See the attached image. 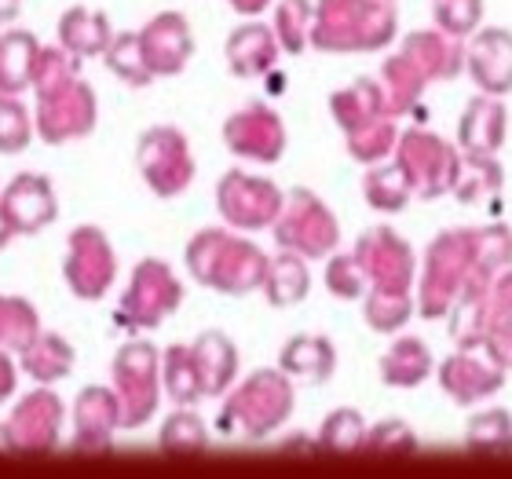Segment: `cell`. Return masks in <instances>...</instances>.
Instances as JSON below:
<instances>
[{
	"label": "cell",
	"mask_w": 512,
	"mask_h": 479,
	"mask_svg": "<svg viewBox=\"0 0 512 479\" xmlns=\"http://www.w3.org/2000/svg\"><path fill=\"white\" fill-rule=\"evenodd\" d=\"M502 191V169L494 158H476V154H461V169L454 180V198L461 205H483Z\"/></svg>",
	"instance_id": "d590c367"
},
{
	"label": "cell",
	"mask_w": 512,
	"mask_h": 479,
	"mask_svg": "<svg viewBox=\"0 0 512 479\" xmlns=\"http://www.w3.org/2000/svg\"><path fill=\"white\" fill-rule=\"evenodd\" d=\"M139 176L158 198H180L194 180L191 143L176 125H154L139 136L136 147Z\"/></svg>",
	"instance_id": "8fae6325"
},
{
	"label": "cell",
	"mask_w": 512,
	"mask_h": 479,
	"mask_svg": "<svg viewBox=\"0 0 512 479\" xmlns=\"http://www.w3.org/2000/svg\"><path fill=\"white\" fill-rule=\"evenodd\" d=\"M505 128H509V110L502 96H476L465 107L458 121V147L461 154H476V158H494L505 143Z\"/></svg>",
	"instance_id": "7402d4cb"
},
{
	"label": "cell",
	"mask_w": 512,
	"mask_h": 479,
	"mask_svg": "<svg viewBox=\"0 0 512 479\" xmlns=\"http://www.w3.org/2000/svg\"><path fill=\"white\" fill-rule=\"evenodd\" d=\"M330 110H333V121L341 125L344 136H355V132L377 125V121L395 118L392 110H388V103H384V92L374 77H359L355 85L333 92Z\"/></svg>",
	"instance_id": "cb8c5ba5"
},
{
	"label": "cell",
	"mask_w": 512,
	"mask_h": 479,
	"mask_svg": "<svg viewBox=\"0 0 512 479\" xmlns=\"http://www.w3.org/2000/svg\"><path fill=\"white\" fill-rule=\"evenodd\" d=\"M194 362H198V377H202L205 399H220L238 377V348L231 337L220 330H205L202 337H194L191 344Z\"/></svg>",
	"instance_id": "484cf974"
},
{
	"label": "cell",
	"mask_w": 512,
	"mask_h": 479,
	"mask_svg": "<svg viewBox=\"0 0 512 479\" xmlns=\"http://www.w3.org/2000/svg\"><path fill=\"white\" fill-rule=\"evenodd\" d=\"M465 74L483 96H509L512 92V33L502 26L476 30L465 44Z\"/></svg>",
	"instance_id": "ac0fdd59"
},
{
	"label": "cell",
	"mask_w": 512,
	"mask_h": 479,
	"mask_svg": "<svg viewBox=\"0 0 512 479\" xmlns=\"http://www.w3.org/2000/svg\"><path fill=\"white\" fill-rule=\"evenodd\" d=\"M447 315L458 348H483L487 333L512 319V267H502L498 275H476Z\"/></svg>",
	"instance_id": "5b68a950"
},
{
	"label": "cell",
	"mask_w": 512,
	"mask_h": 479,
	"mask_svg": "<svg viewBox=\"0 0 512 479\" xmlns=\"http://www.w3.org/2000/svg\"><path fill=\"white\" fill-rule=\"evenodd\" d=\"M465 443L472 450H512V414L502 406L480 410L465 428Z\"/></svg>",
	"instance_id": "60d3db41"
},
{
	"label": "cell",
	"mask_w": 512,
	"mask_h": 479,
	"mask_svg": "<svg viewBox=\"0 0 512 479\" xmlns=\"http://www.w3.org/2000/svg\"><path fill=\"white\" fill-rule=\"evenodd\" d=\"M19 384V362L11 359L8 348H0V403H8Z\"/></svg>",
	"instance_id": "f907efd6"
},
{
	"label": "cell",
	"mask_w": 512,
	"mask_h": 479,
	"mask_svg": "<svg viewBox=\"0 0 512 479\" xmlns=\"http://www.w3.org/2000/svg\"><path fill=\"white\" fill-rule=\"evenodd\" d=\"M139 44H143V59H147L154 77L180 74L194 55V33L180 11H161V15H154L139 30Z\"/></svg>",
	"instance_id": "ffe728a7"
},
{
	"label": "cell",
	"mask_w": 512,
	"mask_h": 479,
	"mask_svg": "<svg viewBox=\"0 0 512 479\" xmlns=\"http://www.w3.org/2000/svg\"><path fill=\"white\" fill-rule=\"evenodd\" d=\"M187 271L205 289L224 297H246L264 286L267 256L260 245L235 235V227H205L187 242Z\"/></svg>",
	"instance_id": "6da1fadb"
},
{
	"label": "cell",
	"mask_w": 512,
	"mask_h": 479,
	"mask_svg": "<svg viewBox=\"0 0 512 479\" xmlns=\"http://www.w3.org/2000/svg\"><path fill=\"white\" fill-rule=\"evenodd\" d=\"M399 52L410 55L428 81H454L465 74V44L443 30H414Z\"/></svg>",
	"instance_id": "603a6c76"
},
{
	"label": "cell",
	"mask_w": 512,
	"mask_h": 479,
	"mask_svg": "<svg viewBox=\"0 0 512 479\" xmlns=\"http://www.w3.org/2000/svg\"><path fill=\"white\" fill-rule=\"evenodd\" d=\"M311 22H315V4L311 0H282L275 11V37L282 52L300 55L311 44Z\"/></svg>",
	"instance_id": "74e56055"
},
{
	"label": "cell",
	"mask_w": 512,
	"mask_h": 479,
	"mask_svg": "<svg viewBox=\"0 0 512 479\" xmlns=\"http://www.w3.org/2000/svg\"><path fill=\"white\" fill-rule=\"evenodd\" d=\"M432 15H436V30L465 41L480 30L483 0H432Z\"/></svg>",
	"instance_id": "f6af8a7d"
},
{
	"label": "cell",
	"mask_w": 512,
	"mask_h": 479,
	"mask_svg": "<svg viewBox=\"0 0 512 479\" xmlns=\"http://www.w3.org/2000/svg\"><path fill=\"white\" fill-rule=\"evenodd\" d=\"M121 428V403L114 388L92 384L77 395L74 403V443L77 450H107L114 443V432Z\"/></svg>",
	"instance_id": "44dd1931"
},
{
	"label": "cell",
	"mask_w": 512,
	"mask_h": 479,
	"mask_svg": "<svg viewBox=\"0 0 512 479\" xmlns=\"http://www.w3.org/2000/svg\"><path fill=\"white\" fill-rule=\"evenodd\" d=\"M293 414V377L282 370H256L227 395L216 417L224 436L260 443L286 425Z\"/></svg>",
	"instance_id": "3957f363"
},
{
	"label": "cell",
	"mask_w": 512,
	"mask_h": 479,
	"mask_svg": "<svg viewBox=\"0 0 512 479\" xmlns=\"http://www.w3.org/2000/svg\"><path fill=\"white\" fill-rule=\"evenodd\" d=\"M363 194L377 213H403L406 205H410V198H414L410 180H406L403 169H399L395 161H377V165L366 169Z\"/></svg>",
	"instance_id": "e575fe53"
},
{
	"label": "cell",
	"mask_w": 512,
	"mask_h": 479,
	"mask_svg": "<svg viewBox=\"0 0 512 479\" xmlns=\"http://www.w3.org/2000/svg\"><path fill=\"white\" fill-rule=\"evenodd\" d=\"M278 370L289 373L293 381L304 384H322L330 381L333 370H337V352L326 337H311V333H300L282 348L278 355Z\"/></svg>",
	"instance_id": "83f0119b"
},
{
	"label": "cell",
	"mask_w": 512,
	"mask_h": 479,
	"mask_svg": "<svg viewBox=\"0 0 512 479\" xmlns=\"http://www.w3.org/2000/svg\"><path fill=\"white\" fill-rule=\"evenodd\" d=\"M352 256L366 275V297H414L417 256L392 227H370L359 235Z\"/></svg>",
	"instance_id": "ba28073f"
},
{
	"label": "cell",
	"mask_w": 512,
	"mask_h": 479,
	"mask_svg": "<svg viewBox=\"0 0 512 479\" xmlns=\"http://www.w3.org/2000/svg\"><path fill=\"white\" fill-rule=\"evenodd\" d=\"M439 388L454 399L458 406H472L480 399H491V395L502 392L505 384V370L494 366L487 359V352L480 355V348H458L450 359L439 362Z\"/></svg>",
	"instance_id": "2e32d148"
},
{
	"label": "cell",
	"mask_w": 512,
	"mask_h": 479,
	"mask_svg": "<svg viewBox=\"0 0 512 479\" xmlns=\"http://www.w3.org/2000/svg\"><path fill=\"white\" fill-rule=\"evenodd\" d=\"M377 370H381V381L388 388H417L436 373V359H432V348L421 337H395L384 348Z\"/></svg>",
	"instance_id": "4316f807"
},
{
	"label": "cell",
	"mask_w": 512,
	"mask_h": 479,
	"mask_svg": "<svg viewBox=\"0 0 512 479\" xmlns=\"http://www.w3.org/2000/svg\"><path fill=\"white\" fill-rule=\"evenodd\" d=\"M114 395L121 403V428H143L161 399V355L150 341H128L114 355Z\"/></svg>",
	"instance_id": "9c48e42d"
},
{
	"label": "cell",
	"mask_w": 512,
	"mask_h": 479,
	"mask_svg": "<svg viewBox=\"0 0 512 479\" xmlns=\"http://www.w3.org/2000/svg\"><path fill=\"white\" fill-rule=\"evenodd\" d=\"M377 85H381L388 110L399 118V114H410V110L421 103V96H425V88H428V77L417 70V63L410 55L395 52L392 59H384L381 81H377Z\"/></svg>",
	"instance_id": "4dcf8cb0"
},
{
	"label": "cell",
	"mask_w": 512,
	"mask_h": 479,
	"mask_svg": "<svg viewBox=\"0 0 512 479\" xmlns=\"http://www.w3.org/2000/svg\"><path fill=\"white\" fill-rule=\"evenodd\" d=\"M77 352L74 344L59 337V333H37L26 348H19V370H26L37 384L63 381L66 373L74 370Z\"/></svg>",
	"instance_id": "f1b7e54d"
},
{
	"label": "cell",
	"mask_w": 512,
	"mask_h": 479,
	"mask_svg": "<svg viewBox=\"0 0 512 479\" xmlns=\"http://www.w3.org/2000/svg\"><path fill=\"white\" fill-rule=\"evenodd\" d=\"M0 209H4L15 235H37L48 224H55V216H59L52 183H48V176H37V172L15 176L0 191Z\"/></svg>",
	"instance_id": "d6986e66"
},
{
	"label": "cell",
	"mask_w": 512,
	"mask_h": 479,
	"mask_svg": "<svg viewBox=\"0 0 512 479\" xmlns=\"http://www.w3.org/2000/svg\"><path fill=\"white\" fill-rule=\"evenodd\" d=\"M110 37V22L103 11H88V8H70L59 19V44H63L66 52H74L77 59H85V55H103L107 52Z\"/></svg>",
	"instance_id": "d6a6232c"
},
{
	"label": "cell",
	"mask_w": 512,
	"mask_h": 479,
	"mask_svg": "<svg viewBox=\"0 0 512 479\" xmlns=\"http://www.w3.org/2000/svg\"><path fill=\"white\" fill-rule=\"evenodd\" d=\"M483 352L494 366H502L505 373H512V319L509 322H498L491 333H487V341H483Z\"/></svg>",
	"instance_id": "681fc988"
},
{
	"label": "cell",
	"mask_w": 512,
	"mask_h": 479,
	"mask_svg": "<svg viewBox=\"0 0 512 479\" xmlns=\"http://www.w3.org/2000/svg\"><path fill=\"white\" fill-rule=\"evenodd\" d=\"M363 447H370V450H388V447L392 450H417V436L406 421H381V425L366 428Z\"/></svg>",
	"instance_id": "c3c4849f"
},
{
	"label": "cell",
	"mask_w": 512,
	"mask_h": 479,
	"mask_svg": "<svg viewBox=\"0 0 512 479\" xmlns=\"http://www.w3.org/2000/svg\"><path fill=\"white\" fill-rule=\"evenodd\" d=\"M15 238V231H11V224H8V216H4V209H0V249Z\"/></svg>",
	"instance_id": "db71d44e"
},
{
	"label": "cell",
	"mask_w": 512,
	"mask_h": 479,
	"mask_svg": "<svg viewBox=\"0 0 512 479\" xmlns=\"http://www.w3.org/2000/svg\"><path fill=\"white\" fill-rule=\"evenodd\" d=\"M0 447H4V450H11V439H8V428H4V425H0Z\"/></svg>",
	"instance_id": "11a10c76"
},
{
	"label": "cell",
	"mask_w": 512,
	"mask_h": 479,
	"mask_svg": "<svg viewBox=\"0 0 512 479\" xmlns=\"http://www.w3.org/2000/svg\"><path fill=\"white\" fill-rule=\"evenodd\" d=\"M476 271V245H472V227L443 231L432 238L421 260V282H417V311L421 319H443L450 304L461 297Z\"/></svg>",
	"instance_id": "277c9868"
},
{
	"label": "cell",
	"mask_w": 512,
	"mask_h": 479,
	"mask_svg": "<svg viewBox=\"0 0 512 479\" xmlns=\"http://www.w3.org/2000/svg\"><path fill=\"white\" fill-rule=\"evenodd\" d=\"M103 59H107V66L121 77V81H125V85L143 88V85H150V81H154L147 59H143L139 33H114V37H110V44H107V52H103Z\"/></svg>",
	"instance_id": "8d00e7d4"
},
{
	"label": "cell",
	"mask_w": 512,
	"mask_h": 479,
	"mask_svg": "<svg viewBox=\"0 0 512 479\" xmlns=\"http://www.w3.org/2000/svg\"><path fill=\"white\" fill-rule=\"evenodd\" d=\"M278 52H282V44H278L275 30L264 26V22H246V26L231 30V37H227V66L238 77L271 74L278 63Z\"/></svg>",
	"instance_id": "d4e9b609"
},
{
	"label": "cell",
	"mask_w": 512,
	"mask_h": 479,
	"mask_svg": "<svg viewBox=\"0 0 512 479\" xmlns=\"http://www.w3.org/2000/svg\"><path fill=\"white\" fill-rule=\"evenodd\" d=\"M96 92L88 81L74 77L59 88L37 92V110H33V128L44 143H70L96 128Z\"/></svg>",
	"instance_id": "4fadbf2b"
},
{
	"label": "cell",
	"mask_w": 512,
	"mask_h": 479,
	"mask_svg": "<svg viewBox=\"0 0 512 479\" xmlns=\"http://www.w3.org/2000/svg\"><path fill=\"white\" fill-rule=\"evenodd\" d=\"M63 278L77 300H103L118 278V253L99 227L70 231L63 260Z\"/></svg>",
	"instance_id": "5bb4252c"
},
{
	"label": "cell",
	"mask_w": 512,
	"mask_h": 479,
	"mask_svg": "<svg viewBox=\"0 0 512 479\" xmlns=\"http://www.w3.org/2000/svg\"><path fill=\"white\" fill-rule=\"evenodd\" d=\"M161 388L169 392L176 406H194L205 399L191 344H172L169 352L161 355Z\"/></svg>",
	"instance_id": "836d02e7"
},
{
	"label": "cell",
	"mask_w": 512,
	"mask_h": 479,
	"mask_svg": "<svg viewBox=\"0 0 512 479\" xmlns=\"http://www.w3.org/2000/svg\"><path fill=\"white\" fill-rule=\"evenodd\" d=\"M267 4H271V0H231V8H235L238 15H249V19H253V15H260Z\"/></svg>",
	"instance_id": "816d5d0a"
},
{
	"label": "cell",
	"mask_w": 512,
	"mask_h": 479,
	"mask_svg": "<svg viewBox=\"0 0 512 479\" xmlns=\"http://www.w3.org/2000/svg\"><path fill=\"white\" fill-rule=\"evenodd\" d=\"M4 428H8L11 450H55L59 447V428H63L59 395L48 392V384L30 392L26 399L15 403Z\"/></svg>",
	"instance_id": "e0dca14e"
},
{
	"label": "cell",
	"mask_w": 512,
	"mask_h": 479,
	"mask_svg": "<svg viewBox=\"0 0 512 479\" xmlns=\"http://www.w3.org/2000/svg\"><path fill=\"white\" fill-rule=\"evenodd\" d=\"M19 8H22V0H0V26L15 19V15H19Z\"/></svg>",
	"instance_id": "f5cc1de1"
},
{
	"label": "cell",
	"mask_w": 512,
	"mask_h": 479,
	"mask_svg": "<svg viewBox=\"0 0 512 479\" xmlns=\"http://www.w3.org/2000/svg\"><path fill=\"white\" fill-rule=\"evenodd\" d=\"M41 333V319L37 308L22 297H0V348L19 352Z\"/></svg>",
	"instance_id": "f35d334b"
},
{
	"label": "cell",
	"mask_w": 512,
	"mask_h": 479,
	"mask_svg": "<svg viewBox=\"0 0 512 479\" xmlns=\"http://www.w3.org/2000/svg\"><path fill=\"white\" fill-rule=\"evenodd\" d=\"M275 242L304 260H326L341 245V227L319 194L297 187L286 194V205L275 220Z\"/></svg>",
	"instance_id": "30bf717a"
},
{
	"label": "cell",
	"mask_w": 512,
	"mask_h": 479,
	"mask_svg": "<svg viewBox=\"0 0 512 479\" xmlns=\"http://www.w3.org/2000/svg\"><path fill=\"white\" fill-rule=\"evenodd\" d=\"M224 143L235 158L271 165L286 154V125L271 107L249 103L246 110H238L224 121Z\"/></svg>",
	"instance_id": "9a60e30c"
},
{
	"label": "cell",
	"mask_w": 512,
	"mask_h": 479,
	"mask_svg": "<svg viewBox=\"0 0 512 479\" xmlns=\"http://www.w3.org/2000/svg\"><path fill=\"white\" fill-rule=\"evenodd\" d=\"M366 443V421L359 410H333L319 428V447L330 450H359Z\"/></svg>",
	"instance_id": "bcb514c9"
},
{
	"label": "cell",
	"mask_w": 512,
	"mask_h": 479,
	"mask_svg": "<svg viewBox=\"0 0 512 479\" xmlns=\"http://www.w3.org/2000/svg\"><path fill=\"white\" fill-rule=\"evenodd\" d=\"M326 289L341 300H363L366 297V275L352 253H333L326 264Z\"/></svg>",
	"instance_id": "7dc6e473"
},
{
	"label": "cell",
	"mask_w": 512,
	"mask_h": 479,
	"mask_svg": "<svg viewBox=\"0 0 512 479\" xmlns=\"http://www.w3.org/2000/svg\"><path fill=\"white\" fill-rule=\"evenodd\" d=\"M399 30L392 0H315L311 48L319 52H377Z\"/></svg>",
	"instance_id": "7a4b0ae2"
},
{
	"label": "cell",
	"mask_w": 512,
	"mask_h": 479,
	"mask_svg": "<svg viewBox=\"0 0 512 479\" xmlns=\"http://www.w3.org/2000/svg\"><path fill=\"white\" fill-rule=\"evenodd\" d=\"M33 136H37V128H33L30 107L19 96L0 92V154H19L30 147Z\"/></svg>",
	"instance_id": "b9f144b4"
},
{
	"label": "cell",
	"mask_w": 512,
	"mask_h": 479,
	"mask_svg": "<svg viewBox=\"0 0 512 479\" xmlns=\"http://www.w3.org/2000/svg\"><path fill=\"white\" fill-rule=\"evenodd\" d=\"M180 300H183V282L176 278V271L165 260L150 256V260H139L136 271H132V282H128L125 297H121L114 322L125 333L158 330L161 322L180 308Z\"/></svg>",
	"instance_id": "8992f818"
},
{
	"label": "cell",
	"mask_w": 512,
	"mask_h": 479,
	"mask_svg": "<svg viewBox=\"0 0 512 479\" xmlns=\"http://www.w3.org/2000/svg\"><path fill=\"white\" fill-rule=\"evenodd\" d=\"M472 245L480 275H498L502 267H512V231L505 224L472 227Z\"/></svg>",
	"instance_id": "ab89813d"
},
{
	"label": "cell",
	"mask_w": 512,
	"mask_h": 479,
	"mask_svg": "<svg viewBox=\"0 0 512 479\" xmlns=\"http://www.w3.org/2000/svg\"><path fill=\"white\" fill-rule=\"evenodd\" d=\"M264 297L271 308H293L300 300L308 297L311 289V275L304 256L282 249L278 256H267V271H264Z\"/></svg>",
	"instance_id": "f546056e"
},
{
	"label": "cell",
	"mask_w": 512,
	"mask_h": 479,
	"mask_svg": "<svg viewBox=\"0 0 512 479\" xmlns=\"http://www.w3.org/2000/svg\"><path fill=\"white\" fill-rule=\"evenodd\" d=\"M392 154V161L410 180L414 198L432 202V198H443V194L454 191V180H458L461 169V150L450 147L447 139H439L436 132H428V128L399 132V143H395Z\"/></svg>",
	"instance_id": "52a82bcc"
},
{
	"label": "cell",
	"mask_w": 512,
	"mask_h": 479,
	"mask_svg": "<svg viewBox=\"0 0 512 479\" xmlns=\"http://www.w3.org/2000/svg\"><path fill=\"white\" fill-rule=\"evenodd\" d=\"M348 139V154H352L359 165H377V161H388L392 158L395 143H399V128H395V118H384L377 125L363 128V132H355V136H344Z\"/></svg>",
	"instance_id": "7bdbcfd3"
},
{
	"label": "cell",
	"mask_w": 512,
	"mask_h": 479,
	"mask_svg": "<svg viewBox=\"0 0 512 479\" xmlns=\"http://www.w3.org/2000/svg\"><path fill=\"white\" fill-rule=\"evenodd\" d=\"M158 443L165 450H202V447H209V428H205V421L194 414L191 406H180V410L161 425Z\"/></svg>",
	"instance_id": "ee69618b"
},
{
	"label": "cell",
	"mask_w": 512,
	"mask_h": 479,
	"mask_svg": "<svg viewBox=\"0 0 512 479\" xmlns=\"http://www.w3.org/2000/svg\"><path fill=\"white\" fill-rule=\"evenodd\" d=\"M282 205H286V194L278 191V183L253 176L246 169L224 172L220 183H216V209L224 216V224L235 227V231L275 227Z\"/></svg>",
	"instance_id": "7c38bea8"
},
{
	"label": "cell",
	"mask_w": 512,
	"mask_h": 479,
	"mask_svg": "<svg viewBox=\"0 0 512 479\" xmlns=\"http://www.w3.org/2000/svg\"><path fill=\"white\" fill-rule=\"evenodd\" d=\"M41 41L26 30L0 33V92L4 96H22L30 88L33 63H37Z\"/></svg>",
	"instance_id": "1f68e13d"
}]
</instances>
